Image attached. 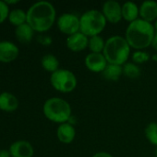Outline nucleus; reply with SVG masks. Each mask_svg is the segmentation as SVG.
I'll list each match as a JSON object with an SVG mask.
<instances>
[{"instance_id":"7c9ffc66","label":"nucleus","mask_w":157,"mask_h":157,"mask_svg":"<svg viewBox=\"0 0 157 157\" xmlns=\"http://www.w3.org/2000/svg\"><path fill=\"white\" fill-rule=\"evenodd\" d=\"M155 157H157V148H156V151H155Z\"/></svg>"},{"instance_id":"f03ea898","label":"nucleus","mask_w":157,"mask_h":157,"mask_svg":"<svg viewBox=\"0 0 157 157\" xmlns=\"http://www.w3.org/2000/svg\"><path fill=\"white\" fill-rule=\"evenodd\" d=\"M154 36V24L142 18H138L133 22H130L125 33V39L130 46L137 51H142L152 46Z\"/></svg>"},{"instance_id":"0eeeda50","label":"nucleus","mask_w":157,"mask_h":157,"mask_svg":"<svg viewBox=\"0 0 157 157\" xmlns=\"http://www.w3.org/2000/svg\"><path fill=\"white\" fill-rule=\"evenodd\" d=\"M58 29L68 36L80 31V17L73 13L62 14L56 21Z\"/></svg>"},{"instance_id":"1a4fd4ad","label":"nucleus","mask_w":157,"mask_h":157,"mask_svg":"<svg viewBox=\"0 0 157 157\" xmlns=\"http://www.w3.org/2000/svg\"><path fill=\"white\" fill-rule=\"evenodd\" d=\"M84 63L87 69L93 73H103L108 64L103 53H94V52L88 53L85 57Z\"/></svg>"},{"instance_id":"aec40b11","label":"nucleus","mask_w":157,"mask_h":157,"mask_svg":"<svg viewBox=\"0 0 157 157\" xmlns=\"http://www.w3.org/2000/svg\"><path fill=\"white\" fill-rule=\"evenodd\" d=\"M8 20L12 25L19 27L22 24L27 23V13L19 8L13 9L11 12H9Z\"/></svg>"},{"instance_id":"a211bd4d","label":"nucleus","mask_w":157,"mask_h":157,"mask_svg":"<svg viewBox=\"0 0 157 157\" xmlns=\"http://www.w3.org/2000/svg\"><path fill=\"white\" fill-rule=\"evenodd\" d=\"M102 75L108 81H118L123 75V66L108 63Z\"/></svg>"},{"instance_id":"dca6fc26","label":"nucleus","mask_w":157,"mask_h":157,"mask_svg":"<svg viewBox=\"0 0 157 157\" xmlns=\"http://www.w3.org/2000/svg\"><path fill=\"white\" fill-rule=\"evenodd\" d=\"M140 16V7L132 1H127L122 5V18L128 22H133Z\"/></svg>"},{"instance_id":"2eb2a0df","label":"nucleus","mask_w":157,"mask_h":157,"mask_svg":"<svg viewBox=\"0 0 157 157\" xmlns=\"http://www.w3.org/2000/svg\"><path fill=\"white\" fill-rule=\"evenodd\" d=\"M19 108L18 98L9 92L0 94V109L6 112L15 111Z\"/></svg>"},{"instance_id":"f8f14e48","label":"nucleus","mask_w":157,"mask_h":157,"mask_svg":"<svg viewBox=\"0 0 157 157\" xmlns=\"http://www.w3.org/2000/svg\"><path fill=\"white\" fill-rule=\"evenodd\" d=\"M8 151L11 157H32L34 154L32 145L29 142L23 140L13 143Z\"/></svg>"},{"instance_id":"f257e3e1","label":"nucleus","mask_w":157,"mask_h":157,"mask_svg":"<svg viewBox=\"0 0 157 157\" xmlns=\"http://www.w3.org/2000/svg\"><path fill=\"white\" fill-rule=\"evenodd\" d=\"M55 6L47 1H39L27 11V23L34 31L43 33L49 30L56 21Z\"/></svg>"},{"instance_id":"7ed1b4c3","label":"nucleus","mask_w":157,"mask_h":157,"mask_svg":"<svg viewBox=\"0 0 157 157\" xmlns=\"http://www.w3.org/2000/svg\"><path fill=\"white\" fill-rule=\"evenodd\" d=\"M130 48L125 37L114 35L105 40L103 54L108 63L123 66L130 57Z\"/></svg>"},{"instance_id":"c756f323","label":"nucleus","mask_w":157,"mask_h":157,"mask_svg":"<svg viewBox=\"0 0 157 157\" xmlns=\"http://www.w3.org/2000/svg\"><path fill=\"white\" fill-rule=\"evenodd\" d=\"M5 2H6V4L7 6H8V5H14V4L19 3V1H18V0H12V1H7V0H6Z\"/></svg>"},{"instance_id":"20e7f679","label":"nucleus","mask_w":157,"mask_h":157,"mask_svg":"<svg viewBox=\"0 0 157 157\" xmlns=\"http://www.w3.org/2000/svg\"><path fill=\"white\" fill-rule=\"evenodd\" d=\"M43 112L46 119L56 123H66L70 120L71 107L68 101L60 98H51L43 106Z\"/></svg>"},{"instance_id":"c85d7f7f","label":"nucleus","mask_w":157,"mask_h":157,"mask_svg":"<svg viewBox=\"0 0 157 157\" xmlns=\"http://www.w3.org/2000/svg\"><path fill=\"white\" fill-rule=\"evenodd\" d=\"M0 157H11L9 151L6 150H0Z\"/></svg>"},{"instance_id":"6ab92c4d","label":"nucleus","mask_w":157,"mask_h":157,"mask_svg":"<svg viewBox=\"0 0 157 157\" xmlns=\"http://www.w3.org/2000/svg\"><path fill=\"white\" fill-rule=\"evenodd\" d=\"M41 63L43 68L50 73H54L56 71H57L59 69V61L58 59L53 55V54H45L44 56H43L42 60H41Z\"/></svg>"},{"instance_id":"423d86ee","label":"nucleus","mask_w":157,"mask_h":157,"mask_svg":"<svg viewBox=\"0 0 157 157\" xmlns=\"http://www.w3.org/2000/svg\"><path fill=\"white\" fill-rule=\"evenodd\" d=\"M50 83L58 92L70 93L75 90L78 81L76 75L68 69H58L51 74Z\"/></svg>"},{"instance_id":"4468645a","label":"nucleus","mask_w":157,"mask_h":157,"mask_svg":"<svg viewBox=\"0 0 157 157\" xmlns=\"http://www.w3.org/2000/svg\"><path fill=\"white\" fill-rule=\"evenodd\" d=\"M141 18L147 22H155L157 20V3L155 1L147 0L142 3L140 6Z\"/></svg>"},{"instance_id":"cd10ccee","label":"nucleus","mask_w":157,"mask_h":157,"mask_svg":"<svg viewBox=\"0 0 157 157\" xmlns=\"http://www.w3.org/2000/svg\"><path fill=\"white\" fill-rule=\"evenodd\" d=\"M92 157H113L112 155H110L109 153L106 152H98L96 154H94Z\"/></svg>"},{"instance_id":"bb28decb","label":"nucleus","mask_w":157,"mask_h":157,"mask_svg":"<svg viewBox=\"0 0 157 157\" xmlns=\"http://www.w3.org/2000/svg\"><path fill=\"white\" fill-rule=\"evenodd\" d=\"M154 27H155V36H154V39H153L152 47L154 48V50H155L157 52V20L155 21Z\"/></svg>"},{"instance_id":"6e6552de","label":"nucleus","mask_w":157,"mask_h":157,"mask_svg":"<svg viewBox=\"0 0 157 157\" xmlns=\"http://www.w3.org/2000/svg\"><path fill=\"white\" fill-rule=\"evenodd\" d=\"M102 13L107 22L116 24L122 19V5L116 0H108L103 4Z\"/></svg>"},{"instance_id":"393cba45","label":"nucleus","mask_w":157,"mask_h":157,"mask_svg":"<svg viewBox=\"0 0 157 157\" xmlns=\"http://www.w3.org/2000/svg\"><path fill=\"white\" fill-rule=\"evenodd\" d=\"M9 15V8L8 6L6 4L5 1L0 0V24H2Z\"/></svg>"},{"instance_id":"b1692460","label":"nucleus","mask_w":157,"mask_h":157,"mask_svg":"<svg viewBox=\"0 0 157 157\" xmlns=\"http://www.w3.org/2000/svg\"><path fill=\"white\" fill-rule=\"evenodd\" d=\"M150 60V54L143 51H136L132 54V61L136 64L144 63Z\"/></svg>"},{"instance_id":"9b49d317","label":"nucleus","mask_w":157,"mask_h":157,"mask_svg":"<svg viewBox=\"0 0 157 157\" xmlns=\"http://www.w3.org/2000/svg\"><path fill=\"white\" fill-rule=\"evenodd\" d=\"M66 43H67V47L71 52H79L88 48L89 37H87L86 35L79 31L75 34L68 36L66 40Z\"/></svg>"},{"instance_id":"39448f33","label":"nucleus","mask_w":157,"mask_h":157,"mask_svg":"<svg viewBox=\"0 0 157 157\" xmlns=\"http://www.w3.org/2000/svg\"><path fill=\"white\" fill-rule=\"evenodd\" d=\"M80 31L87 37L100 35L106 26V19L102 11L91 9L84 12L80 17Z\"/></svg>"},{"instance_id":"412c9836","label":"nucleus","mask_w":157,"mask_h":157,"mask_svg":"<svg viewBox=\"0 0 157 157\" xmlns=\"http://www.w3.org/2000/svg\"><path fill=\"white\" fill-rule=\"evenodd\" d=\"M105 41L103 39V37H101L100 35L89 38L88 48L91 51V52L103 53L104 49H105Z\"/></svg>"},{"instance_id":"5701e85b","label":"nucleus","mask_w":157,"mask_h":157,"mask_svg":"<svg viewBox=\"0 0 157 157\" xmlns=\"http://www.w3.org/2000/svg\"><path fill=\"white\" fill-rule=\"evenodd\" d=\"M144 134L148 142L157 146V123L156 122H150L144 130Z\"/></svg>"},{"instance_id":"9d476101","label":"nucleus","mask_w":157,"mask_h":157,"mask_svg":"<svg viewBox=\"0 0 157 157\" xmlns=\"http://www.w3.org/2000/svg\"><path fill=\"white\" fill-rule=\"evenodd\" d=\"M19 50L16 44L8 40L0 41V62L10 63L17 59Z\"/></svg>"},{"instance_id":"ddd939ff","label":"nucleus","mask_w":157,"mask_h":157,"mask_svg":"<svg viewBox=\"0 0 157 157\" xmlns=\"http://www.w3.org/2000/svg\"><path fill=\"white\" fill-rule=\"evenodd\" d=\"M56 136L60 143L66 144H71L76 136V130L74 125L68 122L59 124L56 130Z\"/></svg>"},{"instance_id":"a878e982","label":"nucleus","mask_w":157,"mask_h":157,"mask_svg":"<svg viewBox=\"0 0 157 157\" xmlns=\"http://www.w3.org/2000/svg\"><path fill=\"white\" fill-rule=\"evenodd\" d=\"M37 40H38L39 43H41V44L43 45V46H49V45L52 44V41H53L52 38H51L50 36H48V35L38 36Z\"/></svg>"},{"instance_id":"f3484780","label":"nucleus","mask_w":157,"mask_h":157,"mask_svg":"<svg viewBox=\"0 0 157 157\" xmlns=\"http://www.w3.org/2000/svg\"><path fill=\"white\" fill-rule=\"evenodd\" d=\"M33 33H34V30L31 29V27L28 23H25L17 27L15 30L17 40L23 44H27L31 41L33 38Z\"/></svg>"},{"instance_id":"4be33fe9","label":"nucleus","mask_w":157,"mask_h":157,"mask_svg":"<svg viewBox=\"0 0 157 157\" xmlns=\"http://www.w3.org/2000/svg\"><path fill=\"white\" fill-rule=\"evenodd\" d=\"M123 75L131 79L138 78L141 75V68L134 63H126L123 65Z\"/></svg>"}]
</instances>
